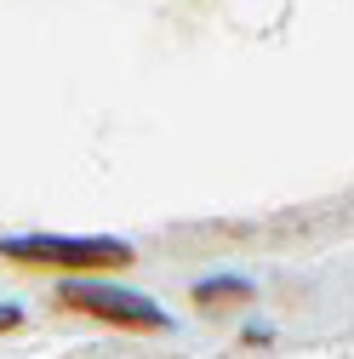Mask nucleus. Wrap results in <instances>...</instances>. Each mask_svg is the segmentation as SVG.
Wrapping results in <instances>:
<instances>
[{
    "label": "nucleus",
    "mask_w": 354,
    "mask_h": 359,
    "mask_svg": "<svg viewBox=\"0 0 354 359\" xmlns=\"http://www.w3.org/2000/svg\"><path fill=\"white\" fill-rule=\"evenodd\" d=\"M63 302H74V308H86V313H103V320H120V325H166L155 302L120 297V291H98V285H69Z\"/></svg>",
    "instance_id": "obj_2"
},
{
    "label": "nucleus",
    "mask_w": 354,
    "mask_h": 359,
    "mask_svg": "<svg viewBox=\"0 0 354 359\" xmlns=\"http://www.w3.org/2000/svg\"><path fill=\"white\" fill-rule=\"evenodd\" d=\"M6 257L18 262H58V268H109V262H131V251L120 240H6Z\"/></svg>",
    "instance_id": "obj_1"
}]
</instances>
